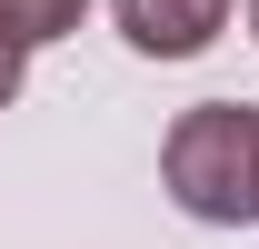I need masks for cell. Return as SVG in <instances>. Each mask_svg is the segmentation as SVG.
I'll use <instances>...</instances> for the list:
<instances>
[{"instance_id": "cell-3", "label": "cell", "mask_w": 259, "mask_h": 249, "mask_svg": "<svg viewBox=\"0 0 259 249\" xmlns=\"http://www.w3.org/2000/svg\"><path fill=\"white\" fill-rule=\"evenodd\" d=\"M80 10H90V0H0V30L30 50V40H60V30H80Z\"/></svg>"}, {"instance_id": "cell-4", "label": "cell", "mask_w": 259, "mask_h": 249, "mask_svg": "<svg viewBox=\"0 0 259 249\" xmlns=\"http://www.w3.org/2000/svg\"><path fill=\"white\" fill-rule=\"evenodd\" d=\"M20 60H30V50H20V40L0 30V110H10V100H20Z\"/></svg>"}, {"instance_id": "cell-5", "label": "cell", "mask_w": 259, "mask_h": 249, "mask_svg": "<svg viewBox=\"0 0 259 249\" xmlns=\"http://www.w3.org/2000/svg\"><path fill=\"white\" fill-rule=\"evenodd\" d=\"M249 30H259V0H249Z\"/></svg>"}, {"instance_id": "cell-1", "label": "cell", "mask_w": 259, "mask_h": 249, "mask_svg": "<svg viewBox=\"0 0 259 249\" xmlns=\"http://www.w3.org/2000/svg\"><path fill=\"white\" fill-rule=\"evenodd\" d=\"M160 180L169 199L209 229H239L259 219V110L249 100H199L169 120V150H160Z\"/></svg>"}, {"instance_id": "cell-2", "label": "cell", "mask_w": 259, "mask_h": 249, "mask_svg": "<svg viewBox=\"0 0 259 249\" xmlns=\"http://www.w3.org/2000/svg\"><path fill=\"white\" fill-rule=\"evenodd\" d=\"M110 20H120L130 50H150V60H190V50L220 40L229 0H110Z\"/></svg>"}]
</instances>
